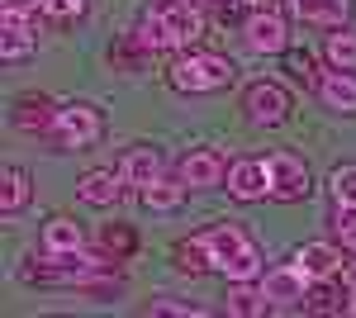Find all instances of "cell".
I'll return each instance as SVG.
<instances>
[{"mask_svg": "<svg viewBox=\"0 0 356 318\" xmlns=\"http://www.w3.org/2000/svg\"><path fill=\"white\" fill-rule=\"evenodd\" d=\"M195 238L204 242V252H209V266L223 271L228 280H257V271H261V257H257V247L247 238L238 223H209V228H200Z\"/></svg>", "mask_w": 356, "mask_h": 318, "instance_id": "1", "label": "cell"}, {"mask_svg": "<svg viewBox=\"0 0 356 318\" xmlns=\"http://www.w3.org/2000/svg\"><path fill=\"white\" fill-rule=\"evenodd\" d=\"M200 29H204V19H200V10L191 0H166V5L143 15L134 38L143 48H186V43L200 38Z\"/></svg>", "mask_w": 356, "mask_h": 318, "instance_id": "2", "label": "cell"}, {"mask_svg": "<svg viewBox=\"0 0 356 318\" xmlns=\"http://www.w3.org/2000/svg\"><path fill=\"white\" fill-rule=\"evenodd\" d=\"M100 133H105L100 109H90V105H57L53 109V124H48V143L67 148V152H86V148L100 143Z\"/></svg>", "mask_w": 356, "mask_h": 318, "instance_id": "3", "label": "cell"}, {"mask_svg": "<svg viewBox=\"0 0 356 318\" xmlns=\"http://www.w3.org/2000/svg\"><path fill=\"white\" fill-rule=\"evenodd\" d=\"M228 81H233V67L219 53H195V57H181L171 67V86L176 90H219Z\"/></svg>", "mask_w": 356, "mask_h": 318, "instance_id": "4", "label": "cell"}, {"mask_svg": "<svg viewBox=\"0 0 356 318\" xmlns=\"http://www.w3.org/2000/svg\"><path fill=\"white\" fill-rule=\"evenodd\" d=\"M266 171H271V200H300L304 190H309V166H304L295 152H275L266 157Z\"/></svg>", "mask_w": 356, "mask_h": 318, "instance_id": "5", "label": "cell"}, {"mask_svg": "<svg viewBox=\"0 0 356 318\" xmlns=\"http://www.w3.org/2000/svg\"><path fill=\"white\" fill-rule=\"evenodd\" d=\"M223 186H228L233 200H266V195H271V171H266V161L243 157V161H233V166H228Z\"/></svg>", "mask_w": 356, "mask_h": 318, "instance_id": "6", "label": "cell"}, {"mask_svg": "<svg viewBox=\"0 0 356 318\" xmlns=\"http://www.w3.org/2000/svg\"><path fill=\"white\" fill-rule=\"evenodd\" d=\"M243 109H247V119H257V124H280L290 114V95H285V86L257 81V86L243 90Z\"/></svg>", "mask_w": 356, "mask_h": 318, "instance_id": "7", "label": "cell"}, {"mask_svg": "<svg viewBox=\"0 0 356 318\" xmlns=\"http://www.w3.org/2000/svg\"><path fill=\"white\" fill-rule=\"evenodd\" d=\"M176 176H181V181H186L191 190H209V186H219L223 176H228V166H223L219 152H209V148H195V152H186V157H181Z\"/></svg>", "mask_w": 356, "mask_h": 318, "instance_id": "8", "label": "cell"}, {"mask_svg": "<svg viewBox=\"0 0 356 318\" xmlns=\"http://www.w3.org/2000/svg\"><path fill=\"white\" fill-rule=\"evenodd\" d=\"M261 290H266V299H271L275 309H295V304H304V290H309V276H304L300 266H280V271H271L266 280H261Z\"/></svg>", "mask_w": 356, "mask_h": 318, "instance_id": "9", "label": "cell"}, {"mask_svg": "<svg viewBox=\"0 0 356 318\" xmlns=\"http://www.w3.org/2000/svg\"><path fill=\"white\" fill-rule=\"evenodd\" d=\"M318 100H323L328 109H337V114H356V77L347 72V67L323 72V81H318Z\"/></svg>", "mask_w": 356, "mask_h": 318, "instance_id": "10", "label": "cell"}, {"mask_svg": "<svg viewBox=\"0 0 356 318\" xmlns=\"http://www.w3.org/2000/svg\"><path fill=\"white\" fill-rule=\"evenodd\" d=\"M247 48L252 53H280L285 48V19L271 15V10H257L247 19Z\"/></svg>", "mask_w": 356, "mask_h": 318, "instance_id": "11", "label": "cell"}, {"mask_svg": "<svg viewBox=\"0 0 356 318\" xmlns=\"http://www.w3.org/2000/svg\"><path fill=\"white\" fill-rule=\"evenodd\" d=\"M0 53L5 62H19L33 53V24H29V10H5V38H0Z\"/></svg>", "mask_w": 356, "mask_h": 318, "instance_id": "12", "label": "cell"}, {"mask_svg": "<svg viewBox=\"0 0 356 318\" xmlns=\"http://www.w3.org/2000/svg\"><path fill=\"white\" fill-rule=\"evenodd\" d=\"M119 176H124V186H134V190L152 186V181L162 176V157H157V148H134L129 157L119 161Z\"/></svg>", "mask_w": 356, "mask_h": 318, "instance_id": "13", "label": "cell"}, {"mask_svg": "<svg viewBox=\"0 0 356 318\" xmlns=\"http://www.w3.org/2000/svg\"><path fill=\"white\" fill-rule=\"evenodd\" d=\"M233 318H261L271 314L275 304L266 299V290L261 285H252V280H233V290H228V304H223Z\"/></svg>", "mask_w": 356, "mask_h": 318, "instance_id": "14", "label": "cell"}, {"mask_svg": "<svg viewBox=\"0 0 356 318\" xmlns=\"http://www.w3.org/2000/svg\"><path fill=\"white\" fill-rule=\"evenodd\" d=\"M119 186H124V176H119V166H105V171H86L81 186H76V195H81L86 205H110V200H119Z\"/></svg>", "mask_w": 356, "mask_h": 318, "instance_id": "15", "label": "cell"}, {"mask_svg": "<svg viewBox=\"0 0 356 318\" xmlns=\"http://www.w3.org/2000/svg\"><path fill=\"white\" fill-rule=\"evenodd\" d=\"M81 228H76V218H67V214H53L48 223H43V252H81Z\"/></svg>", "mask_w": 356, "mask_h": 318, "instance_id": "16", "label": "cell"}, {"mask_svg": "<svg viewBox=\"0 0 356 318\" xmlns=\"http://www.w3.org/2000/svg\"><path fill=\"white\" fill-rule=\"evenodd\" d=\"M295 266L309 280H328L332 271H337V252H332L328 242H304L300 252H295Z\"/></svg>", "mask_w": 356, "mask_h": 318, "instance_id": "17", "label": "cell"}, {"mask_svg": "<svg viewBox=\"0 0 356 318\" xmlns=\"http://www.w3.org/2000/svg\"><path fill=\"white\" fill-rule=\"evenodd\" d=\"M295 5V15L300 19H309V24H328V29H342V19H347V0H290Z\"/></svg>", "mask_w": 356, "mask_h": 318, "instance_id": "18", "label": "cell"}, {"mask_svg": "<svg viewBox=\"0 0 356 318\" xmlns=\"http://www.w3.org/2000/svg\"><path fill=\"white\" fill-rule=\"evenodd\" d=\"M186 190H191V186H186L181 176H176V181H166V176H157L152 186H143V200H147L152 209H176V205L186 200Z\"/></svg>", "mask_w": 356, "mask_h": 318, "instance_id": "19", "label": "cell"}, {"mask_svg": "<svg viewBox=\"0 0 356 318\" xmlns=\"http://www.w3.org/2000/svg\"><path fill=\"white\" fill-rule=\"evenodd\" d=\"M53 109H57V105H43V100H24L15 119H19V129L38 133V138H48V124H53Z\"/></svg>", "mask_w": 356, "mask_h": 318, "instance_id": "20", "label": "cell"}, {"mask_svg": "<svg viewBox=\"0 0 356 318\" xmlns=\"http://www.w3.org/2000/svg\"><path fill=\"white\" fill-rule=\"evenodd\" d=\"M328 62L332 67H347V72L356 67V33L352 29H332L328 33Z\"/></svg>", "mask_w": 356, "mask_h": 318, "instance_id": "21", "label": "cell"}, {"mask_svg": "<svg viewBox=\"0 0 356 318\" xmlns=\"http://www.w3.org/2000/svg\"><path fill=\"white\" fill-rule=\"evenodd\" d=\"M24 205H29V176L19 171V166H10V171H5V195H0V209L15 214V209H24Z\"/></svg>", "mask_w": 356, "mask_h": 318, "instance_id": "22", "label": "cell"}, {"mask_svg": "<svg viewBox=\"0 0 356 318\" xmlns=\"http://www.w3.org/2000/svg\"><path fill=\"white\" fill-rule=\"evenodd\" d=\"M304 309H309V314L342 309V304H337V290H332V276H328V280H309V290H304Z\"/></svg>", "mask_w": 356, "mask_h": 318, "instance_id": "23", "label": "cell"}, {"mask_svg": "<svg viewBox=\"0 0 356 318\" xmlns=\"http://www.w3.org/2000/svg\"><path fill=\"white\" fill-rule=\"evenodd\" d=\"M328 190H332V205L356 209V166H337L332 181H328Z\"/></svg>", "mask_w": 356, "mask_h": 318, "instance_id": "24", "label": "cell"}, {"mask_svg": "<svg viewBox=\"0 0 356 318\" xmlns=\"http://www.w3.org/2000/svg\"><path fill=\"white\" fill-rule=\"evenodd\" d=\"M176 266H186V271H214L209 266V252H204V242L200 238H186L176 247Z\"/></svg>", "mask_w": 356, "mask_h": 318, "instance_id": "25", "label": "cell"}, {"mask_svg": "<svg viewBox=\"0 0 356 318\" xmlns=\"http://www.w3.org/2000/svg\"><path fill=\"white\" fill-rule=\"evenodd\" d=\"M147 314H166V318H204L200 304H186V299H152Z\"/></svg>", "mask_w": 356, "mask_h": 318, "instance_id": "26", "label": "cell"}, {"mask_svg": "<svg viewBox=\"0 0 356 318\" xmlns=\"http://www.w3.org/2000/svg\"><path fill=\"white\" fill-rule=\"evenodd\" d=\"M43 10H48L53 19H81L86 0H43Z\"/></svg>", "mask_w": 356, "mask_h": 318, "instance_id": "27", "label": "cell"}, {"mask_svg": "<svg viewBox=\"0 0 356 318\" xmlns=\"http://www.w3.org/2000/svg\"><path fill=\"white\" fill-rule=\"evenodd\" d=\"M332 223H337V238L356 252V209H342V205H337V218H332Z\"/></svg>", "mask_w": 356, "mask_h": 318, "instance_id": "28", "label": "cell"}, {"mask_svg": "<svg viewBox=\"0 0 356 318\" xmlns=\"http://www.w3.org/2000/svg\"><path fill=\"white\" fill-rule=\"evenodd\" d=\"M100 242H105V247H110V252H134V228H105V238H100Z\"/></svg>", "mask_w": 356, "mask_h": 318, "instance_id": "29", "label": "cell"}, {"mask_svg": "<svg viewBox=\"0 0 356 318\" xmlns=\"http://www.w3.org/2000/svg\"><path fill=\"white\" fill-rule=\"evenodd\" d=\"M5 10H33V5H43V0H0Z\"/></svg>", "mask_w": 356, "mask_h": 318, "instance_id": "30", "label": "cell"}, {"mask_svg": "<svg viewBox=\"0 0 356 318\" xmlns=\"http://www.w3.org/2000/svg\"><path fill=\"white\" fill-rule=\"evenodd\" d=\"M342 280H347V290L356 294V262H347V271H342Z\"/></svg>", "mask_w": 356, "mask_h": 318, "instance_id": "31", "label": "cell"}, {"mask_svg": "<svg viewBox=\"0 0 356 318\" xmlns=\"http://www.w3.org/2000/svg\"><path fill=\"white\" fill-rule=\"evenodd\" d=\"M243 5H261V0H243Z\"/></svg>", "mask_w": 356, "mask_h": 318, "instance_id": "32", "label": "cell"}]
</instances>
